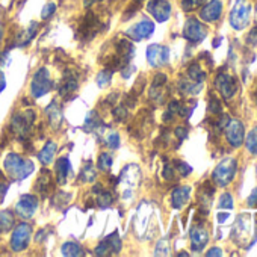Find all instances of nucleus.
<instances>
[{"label": "nucleus", "mask_w": 257, "mask_h": 257, "mask_svg": "<svg viewBox=\"0 0 257 257\" xmlns=\"http://www.w3.org/2000/svg\"><path fill=\"white\" fill-rule=\"evenodd\" d=\"M4 167H5L7 173L13 179H17V180L29 177L35 170L34 164L29 159H23L17 153H10L4 161Z\"/></svg>", "instance_id": "nucleus-1"}, {"label": "nucleus", "mask_w": 257, "mask_h": 257, "mask_svg": "<svg viewBox=\"0 0 257 257\" xmlns=\"http://www.w3.org/2000/svg\"><path fill=\"white\" fill-rule=\"evenodd\" d=\"M236 170H237V162H236V159L227 158V159L221 161V162L216 165V168H215L213 173H212V180H213L218 186L225 188V186L234 179Z\"/></svg>", "instance_id": "nucleus-2"}, {"label": "nucleus", "mask_w": 257, "mask_h": 257, "mask_svg": "<svg viewBox=\"0 0 257 257\" xmlns=\"http://www.w3.org/2000/svg\"><path fill=\"white\" fill-rule=\"evenodd\" d=\"M251 16V5L246 0H236L230 11V25L234 31H242L248 26Z\"/></svg>", "instance_id": "nucleus-3"}, {"label": "nucleus", "mask_w": 257, "mask_h": 257, "mask_svg": "<svg viewBox=\"0 0 257 257\" xmlns=\"http://www.w3.org/2000/svg\"><path fill=\"white\" fill-rule=\"evenodd\" d=\"M35 121V112L28 109L23 113H16L11 119V131L20 140H26L31 134L32 124Z\"/></svg>", "instance_id": "nucleus-4"}, {"label": "nucleus", "mask_w": 257, "mask_h": 257, "mask_svg": "<svg viewBox=\"0 0 257 257\" xmlns=\"http://www.w3.org/2000/svg\"><path fill=\"white\" fill-rule=\"evenodd\" d=\"M53 86V80L50 77V73L46 67L38 68V71L34 74L32 77V83H31V94L35 98H40L43 95H46L47 92H50Z\"/></svg>", "instance_id": "nucleus-5"}, {"label": "nucleus", "mask_w": 257, "mask_h": 257, "mask_svg": "<svg viewBox=\"0 0 257 257\" xmlns=\"http://www.w3.org/2000/svg\"><path fill=\"white\" fill-rule=\"evenodd\" d=\"M207 35V29L206 26L197 20V19H188L186 23H185V28H183V37L192 43V44H197L200 41H203Z\"/></svg>", "instance_id": "nucleus-6"}, {"label": "nucleus", "mask_w": 257, "mask_h": 257, "mask_svg": "<svg viewBox=\"0 0 257 257\" xmlns=\"http://www.w3.org/2000/svg\"><path fill=\"white\" fill-rule=\"evenodd\" d=\"M147 61L152 67L158 68V67H164L168 64L170 61V49L167 46H161V44H150L147 47Z\"/></svg>", "instance_id": "nucleus-7"}, {"label": "nucleus", "mask_w": 257, "mask_h": 257, "mask_svg": "<svg viewBox=\"0 0 257 257\" xmlns=\"http://www.w3.org/2000/svg\"><path fill=\"white\" fill-rule=\"evenodd\" d=\"M32 236V227L28 222H23L16 227L13 236H11V248L14 251H23L29 245Z\"/></svg>", "instance_id": "nucleus-8"}, {"label": "nucleus", "mask_w": 257, "mask_h": 257, "mask_svg": "<svg viewBox=\"0 0 257 257\" xmlns=\"http://www.w3.org/2000/svg\"><path fill=\"white\" fill-rule=\"evenodd\" d=\"M225 138H227V143L234 149H237L243 144L245 128L239 119H230L228 121V124L225 125Z\"/></svg>", "instance_id": "nucleus-9"}, {"label": "nucleus", "mask_w": 257, "mask_h": 257, "mask_svg": "<svg viewBox=\"0 0 257 257\" xmlns=\"http://www.w3.org/2000/svg\"><path fill=\"white\" fill-rule=\"evenodd\" d=\"M215 86L219 91V94L225 98L230 100L236 92H237V82L234 77H231L227 73H219L215 79Z\"/></svg>", "instance_id": "nucleus-10"}, {"label": "nucleus", "mask_w": 257, "mask_h": 257, "mask_svg": "<svg viewBox=\"0 0 257 257\" xmlns=\"http://www.w3.org/2000/svg\"><path fill=\"white\" fill-rule=\"evenodd\" d=\"M147 11L159 23H165L171 17V5L168 0H150L147 4Z\"/></svg>", "instance_id": "nucleus-11"}, {"label": "nucleus", "mask_w": 257, "mask_h": 257, "mask_svg": "<svg viewBox=\"0 0 257 257\" xmlns=\"http://www.w3.org/2000/svg\"><path fill=\"white\" fill-rule=\"evenodd\" d=\"M155 32V23L149 19H144L141 20L140 23L134 25L132 28H128L125 35L128 38H132L134 41H141V40H146L149 37H152Z\"/></svg>", "instance_id": "nucleus-12"}, {"label": "nucleus", "mask_w": 257, "mask_h": 257, "mask_svg": "<svg viewBox=\"0 0 257 257\" xmlns=\"http://www.w3.org/2000/svg\"><path fill=\"white\" fill-rule=\"evenodd\" d=\"M38 209V198L32 194H28V195H23L19 203L16 204V213L23 218V219H29L35 215Z\"/></svg>", "instance_id": "nucleus-13"}, {"label": "nucleus", "mask_w": 257, "mask_h": 257, "mask_svg": "<svg viewBox=\"0 0 257 257\" xmlns=\"http://www.w3.org/2000/svg\"><path fill=\"white\" fill-rule=\"evenodd\" d=\"M221 14H222V4H221V0H210V2H207L201 8L200 19L203 22L213 23V22H218L219 20Z\"/></svg>", "instance_id": "nucleus-14"}, {"label": "nucleus", "mask_w": 257, "mask_h": 257, "mask_svg": "<svg viewBox=\"0 0 257 257\" xmlns=\"http://www.w3.org/2000/svg\"><path fill=\"white\" fill-rule=\"evenodd\" d=\"M191 248L192 251H201L206 245H207V240H209V233L207 230L201 225V224H195L192 228H191Z\"/></svg>", "instance_id": "nucleus-15"}, {"label": "nucleus", "mask_w": 257, "mask_h": 257, "mask_svg": "<svg viewBox=\"0 0 257 257\" xmlns=\"http://www.w3.org/2000/svg\"><path fill=\"white\" fill-rule=\"evenodd\" d=\"M249 231H251V227H249V216L248 215H240L233 227V239L234 242L237 243H243V240H246L249 237Z\"/></svg>", "instance_id": "nucleus-16"}, {"label": "nucleus", "mask_w": 257, "mask_h": 257, "mask_svg": "<svg viewBox=\"0 0 257 257\" xmlns=\"http://www.w3.org/2000/svg\"><path fill=\"white\" fill-rule=\"evenodd\" d=\"M100 31V20L95 14L88 13L86 17L83 19L82 28L79 31V34L82 35L83 40H91L92 37H95V34Z\"/></svg>", "instance_id": "nucleus-17"}, {"label": "nucleus", "mask_w": 257, "mask_h": 257, "mask_svg": "<svg viewBox=\"0 0 257 257\" xmlns=\"http://www.w3.org/2000/svg\"><path fill=\"white\" fill-rule=\"evenodd\" d=\"M191 197V188L189 186H180L176 188L171 194V204L174 209H182Z\"/></svg>", "instance_id": "nucleus-18"}, {"label": "nucleus", "mask_w": 257, "mask_h": 257, "mask_svg": "<svg viewBox=\"0 0 257 257\" xmlns=\"http://www.w3.org/2000/svg\"><path fill=\"white\" fill-rule=\"evenodd\" d=\"M77 89V76L74 74V71H65L64 74V82L62 86L59 88V95L62 97H68L71 94H74V91Z\"/></svg>", "instance_id": "nucleus-19"}, {"label": "nucleus", "mask_w": 257, "mask_h": 257, "mask_svg": "<svg viewBox=\"0 0 257 257\" xmlns=\"http://www.w3.org/2000/svg\"><path fill=\"white\" fill-rule=\"evenodd\" d=\"M46 112H47V116H49L50 124H52L55 128H59V127H61V124H62V121H64L61 106H59L56 101H53V103L47 107V110H46Z\"/></svg>", "instance_id": "nucleus-20"}, {"label": "nucleus", "mask_w": 257, "mask_h": 257, "mask_svg": "<svg viewBox=\"0 0 257 257\" xmlns=\"http://www.w3.org/2000/svg\"><path fill=\"white\" fill-rule=\"evenodd\" d=\"M71 171V164L67 158H61L56 162V179L59 185H64L67 182L68 173Z\"/></svg>", "instance_id": "nucleus-21"}, {"label": "nucleus", "mask_w": 257, "mask_h": 257, "mask_svg": "<svg viewBox=\"0 0 257 257\" xmlns=\"http://www.w3.org/2000/svg\"><path fill=\"white\" fill-rule=\"evenodd\" d=\"M55 153H56V144L53 141H49L44 146V149L38 153V159H40L41 164L50 165L53 162V159H55Z\"/></svg>", "instance_id": "nucleus-22"}, {"label": "nucleus", "mask_w": 257, "mask_h": 257, "mask_svg": "<svg viewBox=\"0 0 257 257\" xmlns=\"http://www.w3.org/2000/svg\"><path fill=\"white\" fill-rule=\"evenodd\" d=\"M203 88V83H198V82H194L191 80L189 77L188 79H182L179 82V89L182 91V94H189V95H195L201 91Z\"/></svg>", "instance_id": "nucleus-23"}, {"label": "nucleus", "mask_w": 257, "mask_h": 257, "mask_svg": "<svg viewBox=\"0 0 257 257\" xmlns=\"http://www.w3.org/2000/svg\"><path fill=\"white\" fill-rule=\"evenodd\" d=\"M16 224V216L10 210H0V233L10 231Z\"/></svg>", "instance_id": "nucleus-24"}, {"label": "nucleus", "mask_w": 257, "mask_h": 257, "mask_svg": "<svg viewBox=\"0 0 257 257\" xmlns=\"http://www.w3.org/2000/svg\"><path fill=\"white\" fill-rule=\"evenodd\" d=\"M50 186H52V174L47 170H43L41 177H38V182H37V191L41 195H47V192L50 191Z\"/></svg>", "instance_id": "nucleus-25"}, {"label": "nucleus", "mask_w": 257, "mask_h": 257, "mask_svg": "<svg viewBox=\"0 0 257 257\" xmlns=\"http://www.w3.org/2000/svg\"><path fill=\"white\" fill-rule=\"evenodd\" d=\"M62 254L64 255H68V257H77V255H83L85 251L82 248V245H79L77 242H65L61 248Z\"/></svg>", "instance_id": "nucleus-26"}, {"label": "nucleus", "mask_w": 257, "mask_h": 257, "mask_svg": "<svg viewBox=\"0 0 257 257\" xmlns=\"http://www.w3.org/2000/svg\"><path fill=\"white\" fill-rule=\"evenodd\" d=\"M104 131H106V135L101 137L103 143H104L109 149H112V150L118 149V147H119V135H118L116 132H113V131H109L107 127L104 128Z\"/></svg>", "instance_id": "nucleus-27"}, {"label": "nucleus", "mask_w": 257, "mask_h": 257, "mask_svg": "<svg viewBox=\"0 0 257 257\" xmlns=\"http://www.w3.org/2000/svg\"><path fill=\"white\" fill-rule=\"evenodd\" d=\"M101 124H103V122L100 121V116L97 115V112H95V110H91V112L88 113L86 119H85V131H88V132L97 131V128H98Z\"/></svg>", "instance_id": "nucleus-28"}, {"label": "nucleus", "mask_w": 257, "mask_h": 257, "mask_svg": "<svg viewBox=\"0 0 257 257\" xmlns=\"http://www.w3.org/2000/svg\"><path fill=\"white\" fill-rule=\"evenodd\" d=\"M188 77L194 82H198V83H203L204 79H206V73L201 70V67L198 64H192L189 65L188 68Z\"/></svg>", "instance_id": "nucleus-29"}, {"label": "nucleus", "mask_w": 257, "mask_h": 257, "mask_svg": "<svg viewBox=\"0 0 257 257\" xmlns=\"http://www.w3.org/2000/svg\"><path fill=\"white\" fill-rule=\"evenodd\" d=\"M37 31H38V23H32L31 28H29L28 31H25V32L20 35L17 44H19V46H28V44L32 41V38L37 35Z\"/></svg>", "instance_id": "nucleus-30"}, {"label": "nucleus", "mask_w": 257, "mask_h": 257, "mask_svg": "<svg viewBox=\"0 0 257 257\" xmlns=\"http://www.w3.org/2000/svg\"><path fill=\"white\" fill-rule=\"evenodd\" d=\"M115 201V197L110 191H101L97 197V206L101 207V209H106V207H110Z\"/></svg>", "instance_id": "nucleus-31"}, {"label": "nucleus", "mask_w": 257, "mask_h": 257, "mask_svg": "<svg viewBox=\"0 0 257 257\" xmlns=\"http://www.w3.org/2000/svg\"><path fill=\"white\" fill-rule=\"evenodd\" d=\"M112 164H113V159H112V155H110V153H101V155L98 156V159H97V167H98L101 171H104V173L110 171Z\"/></svg>", "instance_id": "nucleus-32"}, {"label": "nucleus", "mask_w": 257, "mask_h": 257, "mask_svg": "<svg viewBox=\"0 0 257 257\" xmlns=\"http://www.w3.org/2000/svg\"><path fill=\"white\" fill-rule=\"evenodd\" d=\"M246 146V150L249 153H257V127H254L252 131L248 134L246 141H243Z\"/></svg>", "instance_id": "nucleus-33"}, {"label": "nucleus", "mask_w": 257, "mask_h": 257, "mask_svg": "<svg viewBox=\"0 0 257 257\" xmlns=\"http://www.w3.org/2000/svg\"><path fill=\"white\" fill-rule=\"evenodd\" d=\"M106 240H107V243H109V246H110V249H112V254H118L119 251H121V237L118 236V233L115 231V233H112V234H109L107 237H106Z\"/></svg>", "instance_id": "nucleus-34"}, {"label": "nucleus", "mask_w": 257, "mask_h": 257, "mask_svg": "<svg viewBox=\"0 0 257 257\" xmlns=\"http://www.w3.org/2000/svg\"><path fill=\"white\" fill-rule=\"evenodd\" d=\"M110 80H112V71L104 68L101 70L98 74H97V85L100 88H106L107 85H110Z\"/></svg>", "instance_id": "nucleus-35"}, {"label": "nucleus", "mask_w": 257, "mask_h": 257, "mask_svg": "<svg viewBox=\"0 0 257 257\" xmlns=\"http://www.w3.org/2000/svg\"><path fill=\"white\" fill-rule=\"evenodd\" d=\"M80 177H82V182H85V183H91V182H94V180H95V177H97L95 168H94L91 164L85 165V167H83V171H82V174H80Z\"/></svg>", "instance_id": "nucleus-36"}, {"label": "nucleus", "mask_w": 257, "mask_h": 257, "mask_svg": "<svg viewBox=\"0 0 257 257\" xmlns=\"http://www.w3.org/2000/svg\"><path fill=\"white\" fill-rule=\"evenodd\" d=\"M204 2L206 0H182V8H183V11L189 13V11H194L198 7H201Z\"/></svg>", "instance_id": "nucleus-37"}, {"label": "nucleus", "mask_w": 257, "mask_h": 257, "mask_svg": "<svg viewBox=\"0 0 257 257\" xmlns=\"http://www.w3.org/2000/svg\"><path fill=\"white\" fill-rule=\"evenodd\" d=\"M218 207L219 209H227L230 210L233 207V198L228 192H224L221 197H219V203H218Z\"/></svg>", "instance_id": "nucleus-38"}, {"label": "nucleus", "mask_w": 257, "mask_h": 257, "mask_svg": "<svg viewBox=\"0 0 257 257\" xmlns=\"http://www.w3.org/2000/svg\"><path fill=\"white\" fill-rule=\"evenodd\" d=\"M95 254H97V255H110V254H112V249H110V246H109V243H107L106 239H103V240L97 245Z\"/></svg>", "instance_id": "nucleus-39"}, {"label": "nucleus", "mask_w": 257, "mask_h": 257, "mask_svg": "<svg viewBox=\"0 0 257 257\" xmlns=\"http://www.w3.org/2000/svg\"><path fill=\"white\" fill-rule=\"evenodd\" d=\"M209 112L213 113V115H219L222 112V106L219 103V100L216 97H210L209 100Z\"/></svg>", "instance_id": "nucleus-40"}, {"label": "nucleus", "mask_w": 257, "mask_h": 257, "mask_svg": "<svg viewBox=\"0 0 257 257\" xmlns=\"http://www.w3.org/2000/svg\"><path fill=\"white\" fill-rule=\"evenodd\" d=\"M176 165V170L179 171V174L182 176V177H186V176H189L191 174V171H192V168L186 164V162H182V161H176L174 162Z\"/></svg>", "instance_id": "nucleus-41"}, {"label": "nucleus", "mask_w": 257, "mask_h": 257, "mask_svg": "<svg viewBox=\"0 0 257 257\" xmlns=\"http://www.w3.org/2000/svg\"><path fill=\"white\" fill-rule=\"evenodd\" d=\"M55 11H56V5L55 4H47L43 8V11H41V19L43 20H47L49 17H52L55 14Z\"/></svg>", "instance_id": "nucleus-42"}, {"label": "nucleus", "mask_w": 257, "mask_h": 257, "mask_svg": "<svg viewBox=\"0 0 257 257\" xmlns=\"http://www.w3.org/2000/svg\"><path fill=\"white\" fill-rule=\"evenodd\" d=\"M113 116L118 121H125V118H127V109H125V106L119 104L118 107H115L113 109Z\"/></svg>", "instance_id": "nucleus-43"}, {"label": "nucleus", "mask_w": 257, "mask_h": 257, "mask_svg": "<svg viewBox=\"0 0 257 257\" xmlns=\"http://www.w3.org/2000/svg\"><path fill=\"white\" fill-rule=\"evenodd\" d=\"M164 177H165V180H168V182L174 180V168H173L170 164H165V168H164Z\"/></svg>", "instance_id": "nucleus-44"}, {"label": "nucleus", "mask_w": 257, "mask_h": 257, "mask_svg": "<svg viewBox=\"0 0 257 257\" xmlns=\"http://www.w3.org/2000/svg\"><path fill=\"white\" fill-rule=\"evenodd\" d=\"M246 43L251 46H257V26L251 29V32L246 37Z\"/></svg>", "instance_id": "nucleus-45"}, {"label": "nucleus", "mask_w": 257, "mask_h": 257, "mask_svg": "<svg viewBox=\"0 0 257 257\" xmlns=\"http://www.w3.org/2000/svg\"><path fill=\"white\" fill-rule=\"evenodd\" d=\"M135 70H137V67H134V65H131V64H127V65H124V67H122L121 76H122L124 79H128V77H131V74H132Z\"/></svg>", "instance_id": "nucleus-46"}, {"label": "nucleus", "mask_w": 257, "mask_h": 257, "mask_svg": "<svg viewBox=\"0 0 257 257\" xmlns=\"http://www.w3.org/2000/svg\"><path fill=\"white\" fill-rule=\"evenodd\" d=\"M248 206L249 207H254V206H257V188H254L252 189V192L249 194V197H248Z\"/></svg>", "instance_id": "nucleus-47"}, {"label": "nucleus", "mask_w": 257, "mask_h": 257, "mask_svg": "<svg viewBox=\"0 0 257 257\" xmlns=\"http://www.w3.org/2000/svg\"><path fill=\"white\" fill-rule=\"evenodd\" d=\"M176 137H177L180 141H183V140L188 137V131H186L185 127H177V128H176Z\"/></svg>", "instance_id": "nucleus-48"}, {"label": "nucleus", "mask_w": 257, "mask_h": 257, "mask_svg": "<svg viewBox=\"0 0 257 257\" xmlns=\"http://www.w3.org/2000/svg\"><path fill=\"white\" fill-rule=\"evenodd\" d=\"M7 189H8V185H7V183H4L2 180H0V201H4L5 194H7Z\"/></svg>", "instance_id": "nucleus-49"}, {"label": "nucleus", "mask_w": 257, "mask_h": 257, "mask_svg": "<svg viewBox=\"0 0 257 257\" xmlns=\"http://www.w3.org/2000/svg\"><path fill=\"white\" fill-rule=\"evenodd\" d=\"M7 88V79H5V74L0 71V94H2Z\"/></svg>", "instance_id": "nucleus-50"}, {"label": "nucleus", "mask_w": 257, "mask_h": 257, "mask_svg": "<svg viewBox=\"0 0 257 257\" xmlns=\"http://www.w3.org/2000/svg\"><path fill=\"white\" fill-rule=\"evenodd\" d=\"M206 255H209V257H212V255H222V251H221L218 246H215V248H212L210 251H207Z\"/></svg>", "instance_id": "nucleus-51"}, {"label": "nucleus", "mask_w": 257, "mask_h": 257, "mask_svg": "<svg viewBox=\"0 0 257 257\" xmlns=\"http://www.w3.org/2000/svg\"><path fill=\"white\" fill-rule=\"evenodd\" d=\"M98 2H101V0H85L83 5H85V8H89L91 5H94V4H98Z\"/></svg>", "instance_id": "nucleus-52"}, {"label": "nucleus", "mask_w": 257, "mask_h": 257, "mask_svg": "<svg viewBox=\"0 0 257 257\" xmlns=\"http://www.w3.org/2000/svg\"><path fill=\"white\" fill-rule=\"evenodd\" d=\"M227 218H228V213H224V212L218 213V221H219V222H224Z\"/></svg>", "instance_id": "nucleus-53"}, {"label": "nucleus", "mask_w": 257, "mask_h": 257, "mask_svg": "<svg viewBox=\"0 0 257 257\" xmlns=\"http://www.w3.org/2000/svg\"><path fill=\"white\" fill-rule=\"evenodd\" d=\"M2 35H4V29H2V26H0V43H2Z\"/></svg>", "instance_id": "nucleus-54"}, {"label": "nucleus", "mask_w": 257, "mask_h": 257, "mask_svg": "<svg viewBox=\"0 0 257 257\" xmlns=\"http://www.w3.org/2000/svg\"><path fill=\"white\" fill-rule=\"evenodd\" d=\"M254 100H255V103H257V88H255V91H254Z\"/></svg>", "instance_id": "nucleus-55"}, {"label": "nucleus", "mask_w": 257, "mask_h": 257, "mask_svg": "<svg viewBox=\"0 0 257 257\" xmlns=\"http://www.w3.org/2000/svg\"><path fill=\"white\" fill-rule=\"evenodd\" d=\"M138 2H141V0H138Z\"/></svg>", "instance_id": "nucleus-56"}]
</instances>
